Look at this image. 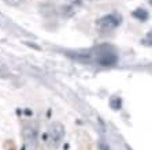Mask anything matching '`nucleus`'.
I'll use <instances>...</instances> for the list:
<instances>
[{"instance_id": "nucleus-1", "label": "nucleus", "mask_w": 152, "mask_h": 150, "mask_svg": "<svg viewBox=\"0 0 152 150\" xmlns=\"http://www.w3.org/2000/svg\"><path fill=\"white\" fill-rule=\"evenodd\" d=\"M95 59L102 66H114L118 62V56L108 45H102L95 49Z\"/></svg>"}, {"instance_id": "nucleus-2", "label": "nucleus", "mask_w": 152, "mask_h": 150, "mask_svg": "<svg viewBox=\"0 0 152 150\" xmlns=\"http://www.w3.org/2000/svg\"><path fill=\"white\" fill-rule=\"evenodd\" d=\"M63 136H64V127L60 123H53L50 127V131H48V138H50L51 146L58 147L63 141Z\"/></svg>"}, {"instance_id": "nucleus-3", "label": "nucleus", "mask_w": 152, "mask_h": 150, "mask_svg": "<svg viewBox=\"0 0 152 150\" xmlns=\"http://www.w3.org/2000/svg\"><path fill=\"white\" fill-rule=\"evenodd\" d=\"M23 141L29 150H34L37 146V128L34 124L29 123L23 127Z\"/></svg>"}, {"instance_id": "nucleus-4", "label": "nucleus", "mask_w": 152, "mask_h": 150, "mask_svg": "<svg viewBox=\"0 0 152 150\" xmlns=\"http://www.w3.org/2000/svg\"><path fill=\"white\" fill-rule=\"evenodd\" d=\"M99 29L102 30H113L115 29L117 26H119L121 23V17L119 15H115V14H110V15H104L96 22Z\"/></svg>"}, {"instance_id": "nucleus-5", "label": "nucleus", "mask_w": 152, "mask_h": 150, "mask_svg": "<svg viewBox=\"0 0 152 150\" xmlns=\"http://www.w3.org/2000/svg\"><path fill=\"white\" fill-rule=\"evenodd\" d=\"M133 17L137 18V19H141V21H145L148 18V12L145 10H142V8H138V10H136L133 12Z\"/></svg>"}, {"instance_id": "nucleus-6", "label": "nucleus", "mask_w": 152, "mask_h": 150, "mask_svg": "<svg viewBox=\"0 0 152 150\" xmlns=\"http://www.w3.org/2000/svg\"><path fill=\"white\" fill-rule=\"evenodd\" d=\"M110 105H111V108H113V109H119L121 108V100H119V98H117V97L113 98Z\"/></svg>"}, {"instance_id": "nucleus-7", "label": "nucleus", "mask_w": 152, "mask_h": 150, "mask_svg": "<svg viewBox=\"0 0 152 150\" xmlns=\"http://www.w3.org/2000/svg\"><path fill=\"white\" fill-rule=\"evenodd\" d=\"M4 3H7L8 6H19V4H22L23 3V1H25V0H3Z\"/></svg>"}, {"instance_id": "nucleus-8", "label": "nucleus", "mask_w": 152, "mask_h": 150, "mask_svg": "<svg viewBox=\"0 0 152 150\" xmlns=\"http://www.w3.org/2000/svg\"><path fill=\"white\" fill-rule=\"evenodd\" d=\"M70 3H73V4H80L82 1V0H69Z\"/></svg>"}]
</instances>
